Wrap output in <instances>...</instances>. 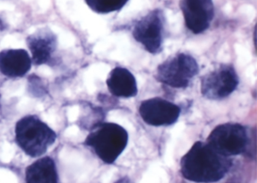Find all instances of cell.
Instances as JSON below:
<instances>
[{"label": "cell", "mask_w": 257, "mask_h": 183, "mask_svg": "<svg viewBox=\"0 0 257 183\" xmlns=\"http://www.w3.org/2000/svg\"><path fill=\"white\" fill-rule=\"evenodd\" d=\"M231 165L230 157L221 155L207 142L198 141L182 157L180 172L189 181L213 183L223 178Z\"/></svg>", "instance_id": "6da1fadb"}, {"label": "cell", "mask_w": 257, "mask_h": 183, "mask_svg": "<svg viewBox=\"0 0 257 183\" xmlns=\"http://www.w3.org/2000/svg\"><path fill=\"white\" fill-rule=\"evenodd\" d=\"M128 142L127 130L115 123H100L93 129L85 139L104 163H113L125 149Z\"/></svg>", "instance_id": "7a4b0ae2"}, {"label": "cell", "mask_w": 257, "mask_h": 183, "mask_svg": "<svg viewBox=\"0 0 257 183\" xmlns=\"http://www.w3.org/2000/svg\"><path fill=\"white\" fill-rule=\"evenodd\" d=\"M16 138L19 146L32 157H40L47 151L57 139L55 132L46 123L34 115L18 121Z\"/></svg>", "instance_id": "3957f363"}, {"label": "cell", "mask_w": 257, "mask_h": 183, "mask_svg": "<svg viewBox=\"0 0 257 183\" xmlns=\"http://www.w3.org/2000/svg\"><path fill=\"white\" fill-rule=\"evenodd\" d=\"M206 142L221 155L230 157L246 152L250 145V138L244 126L225 123L212 130Z\"/></svg>", "instance_id": "277c9868"}, {"label": "cell", "mask_w": 257, "mask_h": 183, "mask_svg": "<svg viewBox=\"0 0 257 183\" xmlns=\"http://www.w3.org/2000/svg\"><path fill=\"white\" fill-rule=\"evenodd\" d=\"M196 60L186 53H178L158 67L156 79L171 88H186L198 74Z\"/></svg>", "instance_id": "5b68a950"}, {"label": "cell", "mask_w": 257, "mask_h": 183, "mask_svg": "<svg viewBox=\"0 0 257 183\" xmlns=\"http://www.w3.org/2000/svg\"><path fill=\"white\" fill-rule=\"evenodd\" d=\"M165 23L163 13L159 10H153L135 24L132 31L134 38L147 52L157 55L162 51Z\"/></svg>", "instance_id": "8992f818"}, {"label": "cell", "mask_w": 257, "mask_h": 183, "mask_svg": "<svg viewBox=\"0 0 257 183\" xmlns=\"http://www.w3.org/2000/svg\"><path fill=\"white\" fill-rule=\"evenodd\" d=\"M238 84V76L233 66L221 64L203 76L201 94L209 100H222L231 95Z\"/></svg>", "instance_id": "52a82bcc"}, {"label": "cell", "mask_w": 257, "mask_h": 183, "mask_svg": "<svg viewBox=\"0 0 257 183\" xmlns=\"http://www.w3.org/2000/svg\"><path fill=\"white\" fill-rule=\"evenodd\" d=\"M181 109L177 105L161 97L147 99L140 105L141 118L154 127L170 126L177 122Z\"/></svg>", "instance_id": "ba28073f"}, {"label": "cell", "mask_w": 257, "mask_h": 183, "mask_svg": "<svg viewBox=\"0 0 257 183\" xmlns=\"http://www.w3.org/2000/svg\"><path fill=\"white\" fill-rule=\"evenodd\" d=\"M186 28L194 34L204 33L214 17L213 0H180Z\"/></svg>", "instance_id": "9c48e42d"}, {"label": "cell", "mask_w": 257, "mask_h": 183, "mask_svg": "<svg viewBox=\"0 0 257 183\" xmlns=\"http://www.w3.org/2000/svg\"><path fill=\"white\" fill-rule=\"evenodd\" d=\"M31 68V58L23 49H10L0 52V72L9 77H22Z\"/></svg>", "instance_id": "30bf717a"}, {"label": "cell", "mask_w": 257, "mask_h": 183, "mask_svg": "<svg viewBox=\"0 0 257 183\" xmlns=\"http://www.w3.org/2000/svg\"><path fill=\"white\" fill-rule=\"evenodd\" d=\"M106 85L109 92L117 97L131 98L138 94V84L135 76L123 67H117L111 71Z\"/></svg>", "instance_id": "8fae6325"}, {"label": "cell", "mask_w": 257, "mask_h": 183, "mask_svg": "<svg viewBox=\"0 0 257 183\" xmlns=\"http://www.w3.org/2000/svg\"><path fill=\"white\" fill-rule=\"evenodd\" d=\"M26 183H58L56 164L50 157H44L31 163L26 169Z\"/></svg>", "instance_id": "7c38bea8"}, {"label": "cell", "mask_w": 257, "mask_h": 183, "mask_svg": "<svg viewBox=\"0 0 257 183\" xmlns=\"http://www.w3.org/2000/svg\"><path fill=\"white\" fill-rule=\"evenodd\" d=\"M28 42L34 62L37 65L47 63L55 49V40L53 36L49 34L33 35L29 37Z\"/></svg>", "instance_id": "4fadbf2b"}, {"label": "cell", "mask_w": 257, "mask_h": 183, "mask_svg": "<svg viewBox=\"0 0 257 183\" xmlns=\"http://www.w3.org/2000/svg\"><path fill=\"white\" fill-rule=\"evenodd\" d=\"M129 0H85L87 5L94 13L108 14L119 11Z\"/></svg>", "instance_id": "5bb4252c"}, {"label": "cell", "mask_w": 257, "mask_h": 183, "mask_svg": "<svg viewBox=\"0 0 257 183\" xmlns=\"http://www.w3.org/2000/svg\"><path fill=\"white\" fill-rule=\"evenodd\" d=\"M117 183H132V181L129 178H123L120 179L119 181H118Z\"/></svg>", "instance_id": "9a60e30c"}]
</instances>
